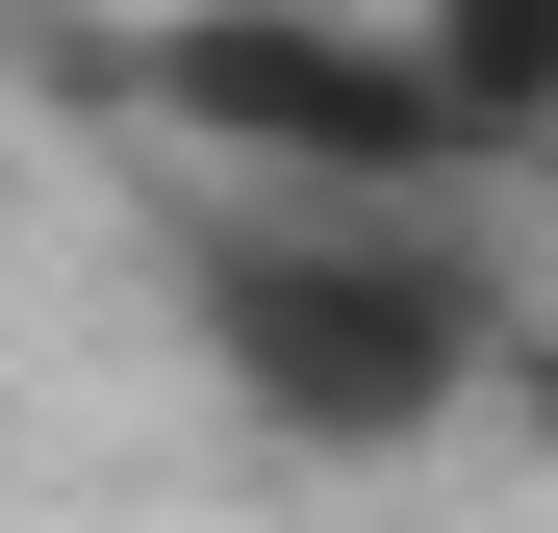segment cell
Listing matches in <instances>:
<instances>
[{"mask_svg": "<svg viewBox=\"0 0 558 533\" xmlns=\"http://www.w3.org/2000/svg\"><path fill=\"white\" fill-rule=\"evenodd\" d=\"M381 26H432V0H381Z\"/></svg>", "mask_w": 558, "mask_h": 533, "instance_id": "cell-5", "label": "cell"}, {"mask_svg": "<svg viewBox=\"0 0 558 533\" xmlns=\"http://www.w3.org/2000/svg\"><path fill=\"white\" fill-rule=\"evenodd\" d=\"M432 76H457L483 153H533V128H558V0H432Z\"/></svg>", "mask_w": 558, "mask_h": 533, "instance_id": "cell-3", "label": "cell"}, {"mask_svg": "<svg viewBox=\"0 0 558 533\" xmlns=\"http://www.w3.org/2000/svg\"><path fill=\"white\" fill-rule=\"evenodd\" d=\"M508 432H533V508H558V330L508 355Z\"/></svg>", "mask_w": 558, "mask_h": 533, "instance_id": "cell-4", "label": "cell"}, {"mask_svg": "<svg viewBox=\"0 0 558 533\" xmlns=\"http://www.w3.org/2000/svg\"><path fill=\"white\" fill-rule=\"evenodd\" d=\"M178 330H204L229 432H279V458H432V432L533 355L508 280L432 204H279V178L178 254Z\"/></svg>", "mask_w": 558, "mask_h": 533, "instance_id": "cell-1", "label": "cell"}, {"mask_svg": "<svg viewBox=\"0 0 558 533\" xmlns=\"http://www.w3.org/2000/svg\"><path fill=\"white\" fill-rule=\"evenodd\" d=\"M153 102L229 178H279V204H432L483 153L432 26H381V0H204V26H153Z\"/></svg>", "mask_w": 558, "mask_h": 533, "instance_id": "cell-2", "label": "cell"}]
</instances>
